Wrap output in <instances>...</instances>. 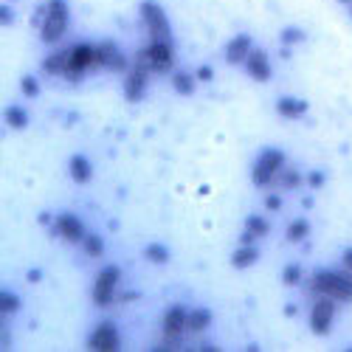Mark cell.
Returning a JSON list of instances; mask_svg holds the SVG:
<instances>
[{
    "mask_svg": "<svg viewBox=\"0 0 352 352\" xmlns=\"http://www.w3.org/2000/svg\"><path fill=\"white\" fill-rule=\"evenodd\" d=\"M310 287L318 296H330L336 302H352V276L341 271H316Z\"/></svg>",
    "mask_w": 352,
    "mask_h": 352,
    "instance_id": "6da1fadb",
    "label": "cell"
},
{
    "mask_svg": "<svg viewBox=\"0 0 352 352\" xmlns=\"http://www.w3.org/2000/svg\"><path fill=\"white\" fill-rule=\"evenodd\" d=\"M138 65H144L150 74H169L172 65H175V51H172V43H161V40H153L144 51H138Z\"/></svg>",
    "mask_w": 352,
    "mask_h": 352,
    "instance_id": "7a4b0ae2",
    "label": "cell"
},
{
    "mask_svg": "<svg viewBox=\"0 0 352 352\" xmlns=\"http://www.w3.org/2000/svg\"><path fill=\"white\" fill-rule=\"evenodd\" d=\"M40 32H43L40 37L45 43H56L68 32V3H65V0H48Z\"/></svg>",
    "mask_w": 352,
    "mask_h": 352,
    "instance_id": "3957f363",
    "label": "cell"
},
{
    "mask_svg": "<svg viewBox=\"0 0 352 352\" xmlns=\"http://www.w3.org/2000/svg\"><path fill=\"white\" fill-rule=\"evenodd\" d=\"M102 68V60H99V45H87V43H82V45H74V48H68V65H65V76L74 82V79H79L87 68Z\"/></svg>",
    "mask_w": 352,
    "mask_h": 352,
    "instance_id": "277c9868",
    "label": "cell"
},
{
    "mask_svg": "<svg viewBox=\"0 0 352 352\" xmlns=\"http://www.w3.org/2000/svg\"><path fill=\"white\" fill-rule=\"evenodd\" d=\"M186 321H189L186 307H181V305L169 307V310H166V316H164V341H161V346H158V349H178V344H181L184 333H189Z\"/></svg>",
    "mask_w": 352,
    "mask_h": 352,
    "instance_id": "5b68a950",
    "label": "cell"
},
{
    "mask_svg": "<svg viewBox=\"0 0 352 352\" xmlns=\"http://www.w3.org/2000/svg\"><path fill=\"white\" fill-rule=\"evenodd\" d=\"M285 169V153L282 150H262L259 153V158H256V164H254V169H251V178H254V184L256 186H268L276 175Z\"/></svg>",
    "mask_w": 352,
    "mask_h": 352,
    "instance_id": "8992f818",
    "label": "cell"
},
{
    "mask_svg": "<svg viewBox=\"0 0 352 352\" xmlns=\"http://www.w3.org/2000/svg\"><path fill=\"white\" fill-rule=\"evenodd\" d=\"M141 17L146 23V32H150L153 40L161 43H172V28H169V17L166 12L155 3V0H141Z\"/></svg>",
    "mask_w": 352,
    "mask_h": 352,
    "instance_id": "52a82bcc",
    "label": "cell"
},
{
    "mask_svg": "<svg viewBox=\"0 0 352 352\" xmlns=\"http://www.w3.org/2000/svg\"><path fill=\"white\" fill-rule=\"evenodd\" d=\"M119 279H122V271L116 265H107L96 276V282H94V305L96 307H107L113 302V293H116V287H119Z\"/></svg>",
    "mask_w": 352,
    "mask_h": 352,
    "instance_id": "ba28073f",
    "label": "cell"
},
{
    "mask_svg": "<svg viewBox=\"0 0 352 352\" xmlns=\"http://www.w3.org/2000/svg\"><path fill=\"white\" fill-rule=\"evenodd\" d=\"M333 318H336V305L330 296H318L313 302V310H310V330L316 336H327L333 330Z\"/></svg>",
    "mask_w": 352,
    "mask_h": 352,
    "instance_id": "9c48e42d",
    "label": "cell"
},
{
    "mask_svg": "<svg viewBox=\"0 0 352 352\" xmlns=\"http://www.w3.org/2000/svg\"><path fill=\"white\" fill-rule=\"evenodd\" d=\"M87 349H96V352L122 349V336H119V330H116L113 321H102V324L91 333V338H87Z\"/></svg>",
    "mask_w": 352,
    "mask_h": 352,
    "instance_id": "30bf717a",
    "label": "cell"
},
{
    "mask_svg": "<svg viewBox=\"0 0 352 352\" xmlns=\"http://www.w3.org/2000/svg\"><path fill=\"white\" fill-rule=\"evenodd\" d=\"M56 234H60L63 240H68V243H82L87 231H85V226H82V220L76 214L63 212L60 217H56Z\"/></svg>",
    "mask_w": 352,
    "mask_h": 352,
    "instance_id": "8fae6325",
    "label": "cell"
},
{
    "mask_svg": "<svg viewBox=\"0 0 352 352\" xmlns=\"http://www.w3.org/2000/svg\"><path fill=\"white\" fill-rule=\"evenodd\" d=\"M245 71L251 79L256 82H268L271 79V63H268V54L262 48H251L248 60H245Z\"/></svg>",
    "mask_w": 352,
    "mask_h": 352,
    "instance_id": "7c38bea8",
    "label": "cell"
},
{
    "mask_svg": "<svg viewBox=\"0 0 352 352\" xmlns=\"http://www.w3.org/2000/svg\"><path fill=\"white\" fill-rule=\"evenodd\" d=\"M146 74H150V71L135 63V68L124 76V96H127L130 102H138V99L144 96V91H146Z\"/></svg>",
    "mask_w": 352,
    "mask_h": 352,
    "instance_id": "4fadbf2b",
    "label": "cell"
},
{
    "mask_svg": "<svg viewBox=\"0 0 352 352\" xmlns=\"http://www.w3.org/2000/svg\"><path fill=\"white\" fill-rule=\"evenodd\" d=\"M99 60H102V68L107 71H124L127 68V60H124V54L122 48L116 45V43H99Z\"/></svg>",
    "mask_w": 352,
    "mask_h": 352,
    "instance_id": "5bb4252c",
    "label": "cell"
},
{
    "mask_svg": "<svg viewBox=\"0 0 352 352\" xmlns=\"http://www.w3.org/2000/svg\"><path fill=\"white\" fill-rule=\"evenodd\" d=\"M251 48H254L251 37H248V34H237V37H234V40L226 45V60H228L231 65L245 63V60H248V54H251Z\"/></svg>",
    "mask_w": 352,
    "mask_h": 352,
    "instance_id": "9a60e30c",
    "label": "cell"
},
{
    "mask_svg": "<svg viewBox=\"0 0 352 352\" xmlns=\"http://www.w3.org/2000/svg\"><path fill=\"white\" fill-rule=\"evenodd\" d=\"M276 113L285 116V119H302V116L307 113V102L296 99V96H282L276 102Z\"/></svg>",
    "mask_w": 352,
    "mask_h": 352,
    "instance_id": "2e32d148",
    "label": "cell"
},
{
    "mask_svg": "<svg viewBox=\"0 0 352 352\" xmlns=\"http://www.w3.org/2000/svg\"><path fill=\"white\" fill-rule=\"evenodd\" d=\"M256 259H259V251L254 248V245H248V243H243L237 251L231 254V265L237 268V271H245V268H251V265H256Z\"/></svg>",
    "mask_w": 352,
    "mask_h": 352,
    "instance_id": "e0dca14e",
    "label": "cell"
},
{
    "mask_svg": "<svg viewBox=\"0 0 352 352\" xmlns=\"http://www.w3.org/2000/svg\"><path fill=\"white\" fill-rule=\"evenodd\" d=\"M68 172H71V178L76 184H87L94 178V166H91V161H87L85 155H74L71 164H68Z\"/></svg>",
    "mask_w": 352,
    "mask_h": 352,
    "instance_id": "ac0fdd59",
    "label": "cell"
},
{
    "mask_svg": "<svg viewBox=\"0 0 352 352\" xmlns=\"http://www.w3.org/2000/svg\"><path fill=\"white\" fill-rule=\"evenodd\" d=\"M268 231H271V226H268V220H265V217L251 214V217L245 220V234H243V243H251L254 237H265Z\"/></svg>",
    "mask_w": 352,
    "mask_h": 352,
    "instance_id": "d6986e66",
    "label": "cell"
},
{
    "mask_svg": "<svg viewBox=\"0 0 352 352\" xmlns=\"http://www.w3.org/2000/svg\"><path fill=\"white\" fill-rule=\"evenodd\" d=\"M195 85H197V76H192V74H186V71L172 74V87H175V94L192 96V94H195Z\"/></svg>",
    "mask_w": 352,
    "mask_h": 352,
    "instance_id": "ffe728a7",
    "label": "cell"
},
{
    "mask_svg": "<svg viewBox=\"0 0 352 352\" xmlns=\"http://www.w3.org/2000/svg\"><path fill=\"white\" fill-rule=\"evenodd\" d=\"M212 324V313L206 307H197V310H189V321H186V327L189 333H203Z\"/></svg>",
    "mask_w": 352,
    "mask_h": 352,
    "instance_id": "44dd1931",
    "label": "cell"
},
{
    "mask_svg": "<svg viewBox=\"0 0 352 352\" xmlns=\"http://www.w3.org/2000/svg\"><path fill=\"white\" fill-rule=\"evenodd\" d=\"M3 119H6V124H9L12 130H23V127L28 124V113H25L23 107L12 104V107H6V113H3Z\"/></svg>",
    "mask_w": 352,
    "mask_h": 352,
    "instance_id": "7402d4cb",
    "label": "cell"
},
{
    "mask_svg": "<svg viewBox=\"0 0 352 352\" xmlns=\"http://www.w3.org/2000/svg\"><path fill=\"white\" fill-rule=\"evenodd\" d=\"M65 65H68V51H56L43 63V71L45 74H65Z\"/></svg>",
    "mask_w": 352,
    "mask_h": 352,
    "instance_id": "603a6c76",
    "label": "cell"
},
{
    "mask_svg": "<svg viewBox=\"0 0 352 352\" xmlns=\"http://www.w3.org/2000/svg\"><path fill=\"white\" fill-rule=\"evenodd\" d=\"M307 234H310V223H307V220H293V223L287 226V240H290V243H302Z\"/></svg>",
    "mask_w": 352,
    "mask_h": 352,
    "instance_id": "cb8c5ba5",
    "label": "cell"
},
{
    "mask_svg": "<svg viewBox=\"0 0 352 352\" xmlns=\"http://www.w3.org/2000/svg\"><path fill=\"white\" fill-rule=\"evenodd\" d=\"M144 256L150 259V262H155V265H164V262L169 259V251L161 243H150V245H146V251H144Z\"/></svg>",
    "mask_w": 352,
    "mask_h": 352,
    "instance_id": "d4e9b609",
    "label": "cell"
},
{
    "mask_svg": "<svg viewBox=\"0 0 352 352\" xmlns=\"http://www.w3.org/2000/svg\"><path fill=\"white\" fill-rule=\"evenodd\" d=\"M85 254L87 256H102L104 254V243H102V237L99 234H85Z\"/></svg>",
    "mask_w": 352,
    "mask_h": 352,
    "instance_id": "484cf974",
    "label": "cell"
},
{
    "mask_svg": "<svg viewBox=\"0 0 352 352\" xmlns=\"http://www.w3.org/2000/svg\"><path fill=\"white\" fill-rule=\"evenodd\" d=\"M282 282H285L287 287L299 285V282H302V265H296V262H293V265H287V268L282 271Z\"/></svg>",
    "mask_w": 352,
    "mask_h": 352,
    "instance_id": "4316f807",
    "label": "cell"
},
{
    "mask_svg": "<svg viewBox=\"0 0 352 352\" xmlns=\"http://www.w3.org/2000/svg\"><path fill=\"white\" fill-rule=\"evenodd\" d=\"M20 307V299L14 296V293H0V313H3V316H9V313H14Z\"/></svg>",
    "mask_w": 352,
    "mask_h": 352,
    "instance_id": "83f0119b",
    "label": "cell"
},
{
    "mask_svg": "<svg viewBox=\"0 0 352 352\" xmlns=\"http://www.w3.org/2000/svg\"><path fill=\"white\" fill-rule=\"evenodd\" d=\"M20 87H23V94H25L28 99H37V96H40V82H37L34 76H23Z\"/></svg>",
    "mask_w": 352,
    "mask_h": 352,
    "instance_id": "f1b7e54d",
    "label": "cell"
},
{
    "mask_svg": "<svg viewBox=\"0 0 352 352\" xmlns=\"http://www.w3.org/2000/svg\"><path fill=\"white\" fill-rule=\"evenodd\" d=\"M302 40H305L302 28H285V32H282V43H285V45H296V43H302Z\"/></svg>",
    "mask_w": 352,
    "mask_h": 352,
    "instance_id": "f546056e",
    "label": "cell"
},
{
    "mask_svg": "<svg viewBox=\"0 0 352 352\" xmlns=\"http://www.w3.org/2000/svg\"><path fill=\"white\" fill-rule=\"evenodd\" d=\"M282 184H285L287 189H293V186H299V184H302V178H299V175H296V172H287V175H285V178H282Z\"/></svg>",
    "mask_w": 352,
    "mask_h": 352,
    "instance_id": "4dcf8cb0",
    "label": "cell"
},
{
    "mask_svg": "<svg viewBox=\"0 0 352 352\" xmlns=\"http://www.w3.org/2000/svg\"><path fill=\"white\" fill-rule=\"evenodd\" d=\"M265 209H268V212H276V209H282V200H279L276 195H271V197L265 200Z\"/></svg>",
    "mask_w": 352,
    "mask_h": 352,
    "instance_id": "1f68e13d",
    "label": "cell"
},
{
    "mask_svg": "<svg viewBox=\"0 0 352 352\" xmlns=\"http://www.w3.org/2000/svg\"><path fill=\"white\" fill-rule=\"evenodd\" d=\"M212 76H214V74H212V68H209V65H203V68H197V79H200V82H209Z\"/></svg>",
    "mask_w": 352,
    "mask_h": 352,
    "instance_id": "d6a6232c",
    "label": "cell"
},
{
    "mask_svg": "<svg viewBox=\"0 0 352 352\" xmlns=\"http://www.w3.org/2000/svg\"><path fill=\"white\" fill-rule=\"evenodd\" d=\"M321 184H324V175H321V172H313V175H310V186L318 189Z\"/></svg>",
    "mask_w": 352,
    "mask_h": 352,
    "instance_id": "836d02e7",
    "label": "cell"
},
{
    "mask_svg": "<svg viewBox=\"0 0 352 352\" xmlns=\"http://www.w3.org/2000/svg\"><path fill=\"white\" fill-rule=\"evenodd\" d=\"M0 23H3V25L12 23V12H9V6H0Z\"/></svg>",
    "mask_w": 352,
    "mask_h": 352,
    "instance_id": "e575fe53",
    "label": "cell"
},
{
    "mask_svg": "<svg viewBox=\"0 0 352 352\" xmlns=\"http://www.w3.org/2000/svg\"><path fill=\"white\" fill-rule=\"evenodd\" d=\"M344 265L349 268V274H352V248H346L344 251Z\"/></svg>",
    "mask_w": 352,
    "mask_h": 352,
    "instance_id": "d590c367",
    "label": "cell"
},
{
    "mask_svg": "<svg viewBox=\"0 0 352 352\" xmlns=\"http://www.w3.org/2000/svg\"><path fill=\"white\" fill-rule=\"evenodd\" d=\"M338 3H346V6H352V0H338Z\"/></svg>",
    "mask_w": 352,
    "mask_h": 352,
    "instance_id": "8d00e7d4",
    "label": "cell"
},
{
    "mask_svg": "<svg viewBox=\"0 0 352 352\" xmlns=\"http://www.w3.org/2000/svg\"><path fill=\"white\" fill-rule=\"evenodd\" d=\"M349 14H352V6H349Z\"/></svg>",
    "mask_w": 352,
    "mask_h": 352,
    "instance_id": "74e56055",
    "label": "cell"
}]
</instances>
